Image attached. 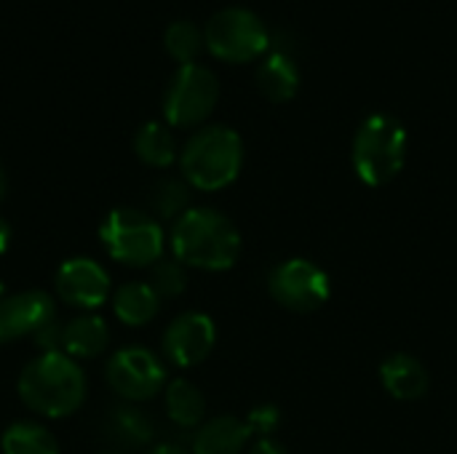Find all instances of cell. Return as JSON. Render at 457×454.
Segmentation results:
<instances>
[{"label": "cell", "instance_id": "1", "mask_svg": "<svg viewBox=\"0 0 457 454\" xmlns=\"http://www.w3.org/2000/svg\"><path fill=\"white\" fill-rule=\"evenodd\" d=\"M174 260L201 270H228L241 254L238 227L217 209H187L171 227Z\"/></svg>", "mask_w": 457, "mask_h": 454}, {"label": "cell", "instance_id": "2", "mask_svg": "<svg viewBox=\"0 0 457 454\" xmlns=\"http://www.w3.org/2000/svg\"><path fill=\"white\" fill-rule=\"evenodd\" d=\"M16 391L27 409L43 417H67L86 399V375L64 353H40L21 369Z\"/></svg>", "mask_w": 457, "mask_h": 454}, {"label": "cell", "instance_id": "3", "mask_svg": "<svg viewBox=\"0 0 457 454\" xmlns=\"http://www.w3.org/2000/svg\"><path fill=\"white\" fill-rule=\"evenodd\" d=\"M244 163L241 136L230 126H204L198 128L179 153L182 179L198 190H222L228 187Z\"/></svg>", "mask_w": 457, "mask_h": 454}, {"label": "cell", "instance_id": "4", "mask_svg": "<svg viewBox=\"0 0 457 454\" xmlns=\"http://www.w3.org/2000/svg\"><path fill=\"white\" fill-rule=\"evenodd\" d=\"M407 161V128L396 115H370L353 139V169L370 187L394 182Z\"/></svg>", "mask_w": 457, "mask_h": 454}, {"label": "cell", "instance_id": "5", "mask_svg": "<svg viewBox=\"0 0 457 454\" xmlns=\"http://www.w3.org/2000/svg\"><path fill=\"white\" fill-rule=\"evenodd\" d=\"M99 238L107 254L120 265L153 268L155 262L163 260V246H166L163 227L153 214L142 209H131V206L112 209L99 227Z\"/></svg>", "mask_w": 457, "mask_h": 454}, {"label": "cell", "instance_id": "6", "mask_svg": "<svg viewBox=\"0 0 457 454\" xmlns=\"http://www.w3.org/2000/svg\"><path fill=\"white\" fill-rule=\"evenodd\" d=\"M206 48L222 62H252L270 48L268 24L249 8H222L204 27Z\"/></svg>", "mask_w": 457, "mask_h": 454}, {"label": "cell", "instance_id": "7", "mask_svg": "<svg viewBox=\"0 0 457 454\" xmlns=\"http://www.w3.org/2000/svg\"><path fill=\"white\" fill-rule=\"evenodd\" d=\"M217 99H220V80L209 67L198 62L179 64L163 94V115L169 126L193 128L212 115Z\"/></svg>", "mask_w": 457, "mask_h": 454}, {"label": "cell", "instance_id": "8", "mask_svg": "<svg viewBox=\"0 0 457 454\" xmlns=\"http://www.w3.org/2000/svg\"><path fill=\"white\" fill-rule=\"evenodd\" d=\"M268 292L287 310L313 313L329 300L332 284L316 262L295 257L273 268L268 276Z\"/></svg>", "mask_w": 457, "mask_h": 454}, {"label": "cell", "instance_id": "9", "mask_svg": "<svg viewBox=\"0 0 457 454\" xmlns=\"http://www.w3.org/2000/svg\"><path fill=\"white\" fill-rule=\"evenodd\" d=\"M107 385L126 404H139L155 399L166 388L163 361L145 348H123L112 353L104 369Z\"/></svg>", "mask_w": 457, "mask_h": 454}, {"label": "cell", "instance_id": "10", "mask_svg": "<svg viewBox=\"0 0 457 454\" xmlns=\"http://www.w3.org/2000/svg\"><path fill=\"white\" fill-rule=\"evenodd\" d=\"M214 340H217V332H214V321L209 316L182 313L163 332V353L179 369L198 367L212 353Z\"/></svg>", "mask_w": 457, "mask_h": 454}, {"label": "cell", "instance_id": "11", "mask_svg": "<svg viewBox=\"0 0 457 454\" xmlns=\"http://www.w3.org/2000/svg\"><path fill=\"white\" fill-rule=\"evenodd\" d=\"M56 294L70 308L94 310L104 305L110 294V276L96 260L72 257L56 273Z\"/></svg>", "mask_w": 457, "mask_h": 454}, {"label": "cell", "instance_id": "12", "mask_svg": "<svg viewBox=\"0 0 457 454\" xmlns=\"http://www.w3.org/2000/svg\"><path fill=\"white\" fill-rule=\"evenodd\" d=\"M54 318H56V302L51 294L46 292L5 294L0 300V345L19 337H35Z\"/></svg>", "mask_w": 457, "mask_h": 454}, {"label": "cell", "instance_id": "13", "mask_svg": "<svg viewBox=\"0 0 457 454\" xmlns=\"http://www.w3.org/2000/svg\"><path fill=\"white\" fill-rule=\"evenodd\" d=\"M104 439L118 450H145L155 439V423L134 404H118L104 417Z\"/></svg>", "mask_w": 457, "mask_h": 454}, {"label": "cell", "instance_id": "14", "mask_svg": "<svg viewBox=\"0 0 457 454\" xmlns=\"http://www.w3.org/2000/svg\"><path fill=\"white\" fill-rule=\"evenodd\" d=\"M380 383L394 399L415 401V399L426 396L431 377L420 359H415L410 353H394L380 364Z\"/></svg>", "mask_w": 457, "mask_h": 454}, {"label": "cell", "instance_id": "15", "mask_svg": "<svg viewBox=\"0 0 457 454\" xmlns=\"http://www.w3.org/2000/svg\"><path fill=\"white\" fill-rule=\"evenodd\" d=\"M252 439V431L246 420L238 417H214L204 423L193 436V454H241L246 442Z\"/></svg>", "mask_w": 457, "mask_h": 454}, {"label": "cell", "instance_id": "16", "mask_svg": "<svg viewBox=\"0 0 457 454\" xmlns=\"http://www.w3.org/2000/svg\"><path fill=\"white\" fill-rule=\"evenodd\" d=\"M257 88L270 102H289L300 88V67L289 51H270L257 70Z\"/></svg>", "mask_w": 457, "mask_h": 454}, {"label": "cell", "instance_id": "17", "mask_svg": "<svg viewBox=\"0 0 457 454\" xmlns=\"http://www.w3.org/2000/svg\"><path fill=\"white\" fill-rule=\"evenodd\" d=\"M110 340L107 324L99 316H78L64 324V343L62 353L72 361H88L104 353Z\"/></svg>", "mask_w": 457, "mask_h": 454}, {"label": "cell", "instance_id": "18", "mask_svg": "<svg viewBox=\"0 0 457 454\" xmlns=\"http://www.w3.org/2000/svg\"><path fill=\"white\" fill-rule=\"evenodd\" d=\"M112 310H115L120 324H126V326H145V324H150L158 316L161 297L153 292V286L147 281H131V284H123L115 292Z\"/></svg>", "mask_w": 457, "mask_h": 454}, {"label": "cell", "instance_id": "19", "mask_svg": "<svg viewBox=\"0 0 457 454\" xmlns=\"http://www.w3.org/2000/svg\"><path fill=\"white\" fill-rule=\"evenodd\" d=\"M166 415L177 428H201L206 415V399L190 380H171L166 385Z\"/></svg>", "mask_w": 457, "mask_h": 454}, {"label": "cell", "instance_id": "20", "mask_svg": "<svg viewBox=\"0 0 457 454\" xmlns=\"http://www.w3.org/2000/svg\"><path fill=\"white\" fill-rule=\"evenodd\" d=\"M134 153L142 163L155 166V169H166L177 161V142L174 134L169 131L166 123L158 120H147L137 136H134Z\"/></svg>", "mask_w": 457, "mask_h": 454}, {"label": "cell", "instance_id": "21", "mask_svg": "<svg viewBox=\"0 0 457 454\" xmlns=\"http://www.w3.org/2000/svg\"><path fill=\"white\" fill-rule=\"evenodd\" d=\"M3 454H59V442L37 423H13L3 433Z\"/></svg>", "mask_w": 457, "mask_h": 454}, {"label": "cell", "instance_id": "22", "mask_svg": "<svg viewBox=\"0 0 457 454\" xmlns=\"http://www.w3.org/2000/svg\"><path fill=\"white\" fill-rule=\"evenodd\" d=\"M150 209L161 219H179L190 209V185L177 177H163L150 187Z\"/></svg>", "mask_w": 457, "mask_h": 454}, {"label": "cell", "instance_id": "23", "mask_svg": "<svg viewBox=\"0 0 457 454\" xmlns=\"http://www.w3.org/2000/svg\"><path fill=\"white\" fill-rule=\"evenodd\" d=\"M163 45L166 51L179 62V64H193L195 56L201 54V48L206 45L204 40V29L187 19H177L166 27V35H163Z\"/></svg>", "mask_w": 457, "mask_h": 454}, {"label": "cell", "instance_id": "24", "mask_svg": "<svg viewBox=\"0 0 457 454\" xmlns=\"http://www.w3.org/2000/svg\"><path fill=\"white\" fill-rule=\"evenodd\" d=\"M150 286L161 300H174L187 289V273L185 265L177 260H161L153 265L150 273Z\"/></svg>", "mask_w": 457, "mask_h": 454}, {"label": "cell", "instance_id": "25", "mask_svg": "<svg viewBox=\"0 0 457 454\" xmlns=\"http://www.w3.org/2000/svg\"><path fill=\"white\" fill-rule=\"evenodd\" d=\"M246 425H249L252 436L270 439V433L281 425V412H278V407H273V404H262V407H257V409L249 412Z\"/></svg>", "mask_w": 457, "mask_h": 454}, {"label": "cell", "instance_id": "26", "mask_svg": "<svg viewBox=\"0 0 457 454\" xmlns=\"http://www.w3.org/2000/svg\"><path fill=\"white\" fill-rule=\"evenodd\" d=\"M35 348L40 353H62V343H64V324H59L56 318L51 324H46L35 337H32Z\"/></svg>", "mask_w": 457, "mask_h": 454}, {"label": "cell", "instance_id": "27", "mask_svg": "<svg viewBox=\"0 0 457 454\" xmlns=\"http://www.w3.org/2000/svg\"><path fill=\"white\" fill-rule=\"evenodd\" d=\"M249 454H289L278 442H273V439H260L254 447H252V452Z\"/></svg>", "mask_w": 457, "mask_h": 454}, {"label": "cell", "instance_id": "28", "mask_svg": "<svg viewBox=\"0 0 457 454\" xmlns=\"http://www.w3.org/2000/svg\"><path fill=\"white\" fill-rule=\"evenodd\" d=\"M147 454H193V452H190V450H185L182 444H171V442H169V444H158V447H153Z\"/></svg>", "mask_w": 457, "mask_h": 454}, {"label": "cell", "instance_id": "29", "mask_svg": "<svg viewBox=\"0 0 457 454\" xmlns=\"http://www.w3.org/2000/svg\"><path fill=\"white\" fill-rule=\"evenodd\" d=\"M8 244H11V225L0 217V254L8 252Z\"/></svg>", "mask_w": 457, "mask_h": 454}, {"label": "cell", "instance_id": "30", "mask_svg": "<svg viewBox=\"0 0 457 454\" xmlns=\"http://www.w3.org/2000/svg\"><path fill=\"white\" fill-rule=\"evenodd\" d=\"M5 190H8V177H5V169L0 163V201L5 198Z\"/></svg>", "mask_w": 457, "mask_h": 454}]
</instances>
